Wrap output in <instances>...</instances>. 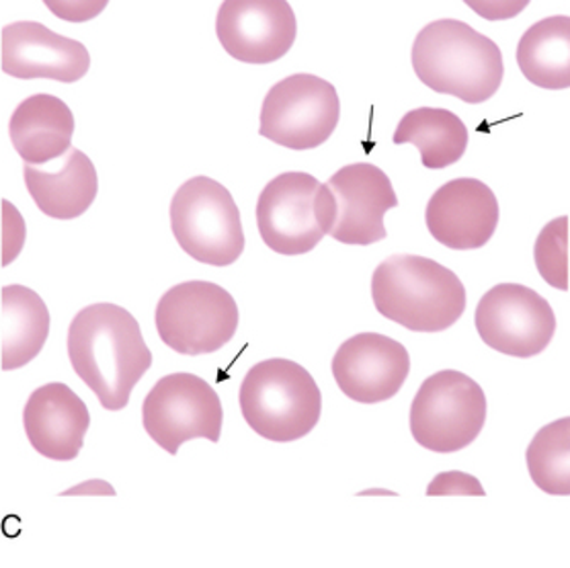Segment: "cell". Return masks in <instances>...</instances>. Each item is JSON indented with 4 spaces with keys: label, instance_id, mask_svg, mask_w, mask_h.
Returning <instances> with one entry per match:
<instances>
[{
    "label": "cell",
    "instance_id": "obj_12",
    "mask_svg": "<svg viewBox=\"0 0 570 568\" xmlns=\"http://www.w3.org/2000/svg\"><path fill=\"white\" fill-rule=\"evenodd\" d=\"M216 33L234 60L272 65L292 50L298 23L285 0H226L218 11Z\"/></svg>",
    "mask_w": 570,
    "mask_h": 568
},
{
    "label": "cell",
    "instance_id": "obj_4",
    "mask_svg": "<svg viewBox=\"0 0 570 568\" xmlns=\"http://www.w3.org/2000/svg\"><path fill=\"white\" fill-rule=\"evenodd\" d=\"M238 402L248 427L277 443L306 438L323 413V394L311 372L282 358L248 370Z\"/></svg>",
    "mask_w": 570,
    "mask_h": 568
},
{
    "label": "cell",
    "instance_id": "obj_6",
    "mask_svg": "<svg viewBox=\"0 0 570 568\" xmlns=\"http://www.w3.org/2000/svg\"><path fill=\"white\" fill-rule=\"evenodd\" d=\"M170 226L183 251L212 267H228L245 251L233 194L209 177H194L177 189L170 202Z\"/></svg>",
    "mask_w": 570,
    "mask_h": 568
},
{
    "label": "cell",
    "instance_id": "obj_20",
    "mask_svg": "<svg viewBox=\"0 0 570 568\" xmlns=\"http://www.w3.org/2000/svg\"><path fill=\"white\" fill-rule=\"evenodd\" d=\"M2 370L13 372L33 362L50 335V312L38 292L4 285L0 302Z\"/></svg>",
    "mask_w": 570,
    "mask_h": 568
},
{
    "label": "cell",
    "instance_id": "obj_2",
    "mask_svg": "<svg viewBox=\"0 0 570 568\" xmlns=\"http://www.w3.org/2000/svg\"><path fill=\"white\" fill-rule=\"evenodd\" d=\"M413 68L425 87L468 105L489 101L505 77L499 46L458 19L433 21L416 33Z\"/></svg>",
    "mask_w": 570,
    "mask_h": 568
},
{
    "label": "cell",
    "instance_id": "obj_14",
    "mask_svg": "<svg viewBox=\"0 0 570 568\" xmlns=\"http://www.w3.org/2000/svg\"><path fill=\"white\" fill-rule=\"evenodd\" d=\"M411 374L406 347L380 333L347 339L333 358V375L345 396L362 404L394 399Z\"/></svg>",
    "mask_w": 570,
    "mask_h": 568
},
{
    "label": "cell",
    "instance_id": "obj_22",
    "mask_svg": "<svg viewBox=\"0 0 570 568\" xmlns=\"http://www.w3.org/2000/svg\"><path fill=\"white\" fill-rule=\"evenodd\" d=\"M518 65L523 77L540 89H569L570 17L557 14L533 23L519 39Z\"/></svg>",
    "mask_w": 570,
    "mask_h": 568
},
{
    "label": "cell",
    "instance_id": "obj_25",
    "mask_svg": "<svg viewBox=\"0 0 570 568\" xmlns=\"http://www.w3.org/2000/svg\"><path fill=\"white\" fill-rule=\"evenodd\" d=\"M429 497L433 494H476L484 497V489L480 487L479 480L464 472H443L435 478L428 489Z\"/></svg>",
    "mask_w": 570,
    "mask_h": 568
},
{
    "label": "cell",
    "instance_id": "obj_23",
    "mask_svg": "<svg viewBox=\"0 0 570 568\" xmlns=\"http://www.w3.org/2000/svg\"><path fill=\"white\" fill-rule=\"evenodd\" d=\"M528 470L538 489L548 494H570V419H558L542 427L533 438L528 453Z\"/></svg>",
    "mask_w": 570,
    "mask_h": 568
},
{
    "label": "cell",
    "instance_id": "obj_15",
    "mask_svg": "<svg viewBox=\"0 0 570 568\" xmlns=\"http://www.w3.org/2000/svg\"><path fill=\"white\" fill-rule=\"evenodd\" d=\"M501 209L493 189L479 179L445 183L429 199L425 222L431 236L454 251H476L499 226Z\"/></svg>",
    "mask_w": 570,
    "mask_h": 568
},
{
    "label": "cell",
    "instance_id": "obj_19",
    "mask_svg": "<svg viewBox=\"0 0 570 568\" xmlns=\"http://www.w3.org/2000/svg\"><path fill=\"white\" fill-rule=\"evenodd\" d=\"M9 134L17 155L27 165L41 167L62 158L72 148L75 116L62 99L39 92L17 105Z\"/></svg>",
    "mask_w": 570,
    "mask_h": 568
},
{
    "label": "cell",
    "instance_id": "obj_1",
    "mask_svg": "<svg viewBox=\"0 0 570 568\" xmlns=\"http://www.w3.org/2000/svg\"><path fill=\"white\" fill-rule=\"evenodd\" d=\"M68 358L78 378L107 411L128 407L134 388L153 365L140 324L117 304H91L68 329Z\"/></svg>",
    "mask_w": 570,
    "mask_h": 568
},
{
    "label": "cell",
    "instance_id": "obj_7",
    "mask_svg": "<svg viewBox=\"0 0 570 568\" xmlns=\"http://www.w3.org/2000/svg\"><path fill=\"white\" fill-rule=\"evenodd\" d=\"M487 423V396L462 372L429 375L411 404V433L429 452L454 453L476 441Z\"/></svg>",
    "mask_w": 570,
    "mask_h": 568
},
{
    "label": "cell",
    "instance_id": "obj_24",
    "mask_svg": "<svg viewBox=\"0 0 570 568\" xmlns=\"http://www.w3.org/2000/svg\"><path fill=\"white\" fill-rule=\"evenodd\" d=\"M533 258L546 284L569 292V216L546 224L533 246Z\"/></svg>",
    "mask_w": 570,
    "mask_h": 568
},
{
    "label": "cell",
    "instance_id": "obj_11",
    "mask_svg": "<svg viewBox=\"0 0 570 568\" xmlns=\"http://www.w3.org/2000/svg\"><path fill=\"white\" fill-rule=\"evenodd\" d=\"M474 323L489 347L511 358L540 355L557 333V314L532 287L499 284L480 297Z\"/></svg>",
    "mask_w": 570,
    "mask_h": 568
},
{
    "label": "cell",
    "instance_id": "obj_18",
    "mask_svg": "<svg viewBox=\"0 0 570 568\" xmlns=\"http://www.w3.org/2000/svg\"><path fill=\"white\" fill-rule=\"evenodd\" d=\"M27 192L36 206L53 221H77L92 206L99 179L91 158L70 148L58 168L26 165Z\"/></svg>",
    "mask_w": 570,
    "mask_h": 568
},
{
    "label": "cell",
    "instance_id": "obj_13",
    "mask_svg": "<svg viewBox=\"0 0 570 568\" xmlns=\"http://www.w3.org/2000/svg\"><path fill=\"white\" fill-rule=\"evenodd\" d=\"M335 199V222L331 236L343 245H376L389 233L384 216L399 207V197L389 175L370 163L338 168L328 179Z\"/></svg>",
    "mask_w": 570,
    "mask_h": 568
},
{
    "label": "cell",
    "instance_id": "obj_16",
    "mask_svg": "<svg viewBox=\"0 0 570 568\" xmlns=\"http://www.w3.org/2000/svg\"><path fill=\"white\" fill-rule=\"evenodd\" d=\"M91 68V53L77 39L58 36L36 21L2 29V72L13 78L77 82Z\"/></svg>",
    "mask_w": 570,
    "mask_h": 568
},
{
    "label": "cell",
    "instance_id": "obj_10",
    "mask_svg": "<svg viewBox=\"0 0 570 568\" xmlns=\"http://www.w3.org/2000/svg\"><path fill=\"white\" fill-rule=\"evenodd\" d=\"M337 89L314 75H292L273 85L261 107L259 134L289 150L323 146L338 126Z\"/></svg>",
    "mask_w": 570,
    "mask_h": 568
},
{
    "label": "cell",
    "instance_id": "obj_21",
    "mask_svg": "<svg viewBox=\"0 0 570 568\" xmlns=\"http://www.w3.org/2000/svg\"><path fill=\"white\" fill-rule=\"evenodd\" d=\"M466 124L440 107H419L402 117L392 136L394 144H413L421 153L423 167L431 170L452 167L466 155Z\"/></svg>",
    "mask_w": 570,
    "mask_h": 568
},
{
    "label": "cell",
    "instance_id": "obj_3",
    "mask_svg": "<svg viewBox=\"0 0 570 568\" xmlns=\"http://www.w3.org/2000/svg\"><path fill=\"white\" fill-rule=\"evenodd\" d=\"M376 311L413 333H441L466 312V285L452 270L421 255H392L372 277Z\"/></svg>",
    "mask_w": 570,
    "mask_h": 568
},
{
    "label": "cell",
    "instance_id": "obj_9",
    "mask_svg": "<svg viewBox=\"0 0 570 568\" xmlns=\"http://www.w3.org/2000/svg\"><path fill=\"white\" fill-rule=\"evenodd\" d=\"M142 425L170 456H177L187 441L218 443L224 425L220 396L199 375H165L144 399Z\"/></svg>",
    "mask_w": 570,
    "mask_h": 568
},
{
    "label": "cell",
    "instance_id": "obj_5",
    "mask_svg": "<svg viewBox=\"0 0 570 568\" xmlns=\"http://www.w3.org/2000/svg\"><path fill=\"white\" fill-rule=\"evenodd\" d=\"M335 222V199L311 173L289 170L265 185L257 202V228L277 255L296 257L316 248Z\"/></svg>",
    "mask_w": 570,
    "mask_h": 568
},
{
    "label": "cell",
    "instance_id": "obj_17",
    "mask_svg": "<svg viewBox=\"0 0 570 568\" xmlns=\"http://www.w3.org/2000/svg\"><path fill=\"white\" fill-rule=\"evenodd\" d=\"M27 440L36 452L56 462H72L91 425V413L77 392L62 382L43 384L23 409Z\"/></svg>",
    "mask_w": 570,
    "mask_h": 568
},
{
    "label": "cell",
    "instance_id": "obj_8",
    "mask_svg": "<svg viewBox=\"0 0 570 568\" xmlns=\"http://www.w3.org/2000/svg\"><path fill=\"white\" fill-rule=\"evenodd\" d=\"M156 331L181 355H204L226 347L238 329L233 294L212 282L173 285L156 306Z\"/></svg>",
    "mask_w": 570,
    "mask_h": 568
}]
</instances>
